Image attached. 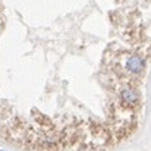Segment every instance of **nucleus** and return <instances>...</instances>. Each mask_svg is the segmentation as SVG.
<instances>
[{
	"label": "nucleus",
	"instance_id": "nucleus-1",
	"mask_svg": "<svg viewBox=\"0 0 151 151\" xmlns=\"http://www.w3.org/2000/svg\"><path fill=\"white\" fill-rule=\"evenodd\" d=\"M1 151H6V150H1Z\"/></svg>",
	"mask_w": 151,
	"mask_h": 151
}]
</instances>
